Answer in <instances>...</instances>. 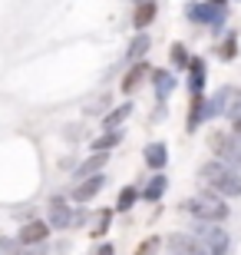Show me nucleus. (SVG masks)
<instances>
[{
	"instance_id": "1",
	"label": "nucleus",
	"mask_w": 241,
	"mask_h": 255,
	"mask_svg": "<svg viewBox=\"0 0 241 255\" xmlns=\"http://www.w3.org/2000/svg\"><path fill=\"white\" fill-rule=\"evenodd\" d=\"M198 179H202V186L208 192H215V196H222V199H238L241 196V172H235L232 166H225L218 159L205 162L202 169H198Z\"/></svg>"
},
{
	"instance_id": "2",
	"label": "nucleus",
	"mask_w": 241,
	"mask_h": 255,
	"mask_svg": "<svg viewBox=\"0 0 241 255\" xmlns=\"http://www.w3.org/2000/svg\"><path fill=\"white\" fill-rule=\"evenodd\" d=\"M182 212L195 219V222H225L228 219V202L215 192H202V196H192L182 202Z\"/></svg>"
},
{
	"instance_id": "3",
	"label": "nucleus",
	"mask_w": 241,
	"mask_h": 255,
	"mask_svg": "<svg viewBox=\"0 0 241 255\" xmlns=\"http://www.w3.org/2000/svg\"><path fill=\"white\" fill-rule=\"evenodd\" d=\"M192 236L198 239L212 255H228V252H232V236H228L218 222H195Z\"/></svg>"
},
{
	"instance_id": "4",
	"label": "nucleus",
	"mask_w": 241,
	"mask_h": 255,
	"mask_svg": "<svg viewBox=\"0 0 241 255\" xmlns=\"http://www.w3.org/2000/svg\"><path fill=\"white\" fill-rule=\"evenodd\" d=\"M208 146H212V152H215V159H218V162L232 166L235 172H241V142L235 139L232 132H212Z\"/></svg>"
},
{
	"instance_id": "5",
	"label": "nucleus",
	"mask_w": 241,
	"mask_h": 255,
	"mask_svg": "<svg viewBox=\"0 0 241 255\" xmlns=\"http://www.w3.org/2000/svg\"><path fill=\"white\" fill-rule=\"evenodd\" d=\"M47 222H50V229H70V226H73V206H70L63 196H50Z\"/></svg>"
},
{
	"instance_id": "6",
	"label": "nucleus",
	"mask_w": 241,
	"mask_h": 255,
	"mask_svg": "<svg viewBox=\"0 0 241 255\" xmlns=\"http://www.w3.org/2000/svg\"><path fill=\"white\" fill-rule=\"evenodd\" d=\"M185 17L192 20V23H212L215 30L225 23V10L215 7V3H188L185 7Z\"/></svg>"
},
{
	"instance_id": "7",
	"label": "nucleus",
	"mask_w": 241,
	"mask_h": 255,
	"mask_svg": "<svg viewBox=\"0 0 241 255\" xmlns=\"http://www.w3.org/2000/svg\"><path fill=\"white\" fill-rule=\"evenodd\" d=\"M47 239H50V222H43V219H30V222L20 226L17 242L20 246H47Z\"/></svg>"
},
{
	"instance_id": "8",
	"label": "nucleus",
	"mask_w": 241,
	"mask_h": 255,
	"mask_svg": "<svg viewBox=\"0 0 241 255\" xmlns=\"http://www.w3.org/2000/svg\"><path fill=\"white\" fill-rule=\"evenodd\" d=\"M168 249L178 252V255H212L192 232H172V236H168Z\"/></svg>"
},
{
	"instance_id": "9",
	"label": "nucleus",
	"mask_w": 241,
	"mask_h": 255,
	"mask_svg": "<svg viewBox=\"0 0 241 255\" xmlns=\"http://www.w3.org/2000/svg\"><path fill=\"white\" fill-rule=\"evenodd\" d=\"M102 186H106V176H102V172H96V176H89V179H80L76 189H73V202H80V206L93 202V199L102 192Z\"/></svg>"
},
{
	"instance_id": "10",
	"label": "nucleus",
	"mask_w": 241,
	"mask_h": 255,
	"mask_svg": "<svg viewBox=\"0 0 241 255\" xmlns=\"http://www.w3.org/2000/svg\"><path fill=\"white\" fill-rule=\"evenodd\" d=\"M218 100H222V116H228V120H241V90L238 86H225L222 93H218Z\"/></svg>"
},
{
	"instance_id": "11",
	"label": "nucleus",
	"mask_w": 241,
	"mask_h": 255,
	"mask_svg": "<svg viewBox=\"0 0 241 255\" xmlns=\"http://www.w3.org/2000/svg\"><path fill=\"white\" fill-rule=\"evenodd\" d=\"M149 76V63L146 60H139V63H132L129 70H126V76H122V83H119V90L122 93H136L139 90V83Z\"/></svg>"
},
{
	"instance_id": "12",
	"label": "nucleus",
	"mask_w": 241,
	"mask_h": 255,
	"mask_svg": "<svg viewBox=\"0 0 241 255\" xmlns=\"http://www.w3.org/2000/svg\"><path fill=\"white\" fill-rule=\"evenodd\" d=\"M142 159H146L149 169H165V162H168V149H165V142H149L146 149H142Z\"/></svg>"
},
{
	"instance_id": "13",
	"label": "nucleus",
	"mask_w": 241,
	"mask_h": 255,
	"mask_svg": "<svg viewBox=\"0 0 241 255\" xmlns=\"http://www.w3.org/2000/svg\"><path fill=\"white\" fill-rule=\"evenodd\" d=\"M188 90H192V96H205V60L192 57V63H188Z\"/></svg>"
},
{
	"instance_id": "14",
	"label": "nucleus",
	"mask_w": 241,
	"mask_h": 255,
	"mask_svg": "<svg viewBox=\"0 0 241 255\" xmlns=\"http://www.w3.org/2000/svg\"><path fill=\"white\" fill-rule=\"evenodd\" d=\"M159 7H156V0H142L139 7H136V13H132V27L136 30H146L152 20H156Z\"/></svg>"
},
{
	"instance_id": "15",
	"label": "nucleus",
	"mask_w": 241,
	"mask_h": 255,
	"mask_svg": "<svg viewBox=\"0 0 241 255\" xmlns=\"http://www.w3.org/2000/svg\"><path fill=\"white\" fill-rule=\"evenodd\" d=\"M152 86H156L159 100H168L172 90H175V76L168 73V70H152Z\"/></svg>"
},
{
	"instance_id": "16",
	"label": "nucleus",
	"mask_w": 241,
	"mask_h": 255,
	"mask_svg": "<svg viewBox=\"0 0 241 255\" xmlns=\"http://www.w3.org/2000/svg\"><path fill=\"white\" fill-rule=\"evenodd\" d=\"M165 189H168V179L162 176V172H156V176L149 179V186L139 192V199H146V202H159V199L165 196Z\"/></svg>"
},
{
	"instance_id": "17",
	"label": "nucleus",
	"mask_w": 241,
	"mask_h": 255,
	"mask_svg": "<svg viewBox=\"0 0 241 255\" xmlns=\"http://www.w3.org/2000/svg\"><path fill=\"white\" fill-rule=\"evenodd\" d=\"M149 47H152V37L139 33V37H136V40L129 43V50H126V63H129V66H132V63H139V60L149 53Z\"/></svg>"
},
{
	"instance_id": "18",
	"label": "nucleus",
	"mask_w": 241,
	"mask_h": 255,
	"mask_svg": "<svg viewBox=\"0 0 241 255\" xmlns=\"http://www.w3.org/2000/svg\"><path fill=\"white\" fill-rule=\"evenodd\" d=\"M202 123H205V96H192V106H188L185 129H188V132H195Z\"/></svg>"
},
{
	"instance_id": "19",
	"label": "nucleus",
	"mask_w": 241,
	"mask_h": 255,
	"mask_svg": "<svg viewBox=\"0 0 241 255\" xmlns=\"http://www.w3.org/2000/svg\"><path fill=\"white\" fill-rule=\"evenodd\" d=\"M102 166H106V152H93V156H89V159L76 169V179H89V176H96Z\"/></svg>"
},
{
	"instance_id": "20",
	"label": "nucleus",
	"mask_w": 241,
	"mask_h": 255,
	"mask_svg": "<svg viewBox=\"0 0 241 255\" xmlns=\"http://www.w3.org/2000/svg\"><path fill=\"white\" fill-rule=\"evenodd\" d=\"M129 116H132V103H122V106H116L109 116H102V126H106V129H119Z\"/></svg>"
},
{
	"instance_id": "21",
	"label": "nucleus",
	"mask_w": 241,
	"mask_h": 255,
	"mask_svg": "<svg viewBox=\"0 0 241 255\" xmlns=\"http://www.w3.org/2000/svg\"><path fill=\"white\" fill-rule=\"evenodd\" d=\"M119 139H122V132H119V129H106L99 139L89 142V146H93V152H109L112 146H119Z\"/></svg>"
},
{
	"instance_id": "22",
	"label": "nucleus",
	"mask_w": 241,
	"mask_h": 255,
	"mask_svg": "<svg viewBox=\"0 0 241 255\" xmlns=\"http://www.w3.org/2000/svg\"><path fill=\"white\" fill-rule=\"evenodd\" d=\"M136 199H139V189L126 186V189L119 192V199H116V209H119V212H129V209L136 206Z\"/></svg>"
},
{
	"instance_id": "23",
	"label": "nucleus",
	"mask_w": 241,
	"mask_h": 255,
	"mask_svg": "<svg viewBox=\"0 0 241 255\" xmlns=\"http://www.w3.org/2000/svg\"><path fill=\"white\" fill-rule=\"evenodd\" d=\"M172 63H175L178 70H188V63H192V57H188V50L182 47V43H172Z\"/></svg>"
},
{
	"instance_id": "24",
	"label": "nucleus",
	"mask_w": 241,
	"mask_h": 255,
	"mask_svg": "<svg viewBox=\"0 0 241 255\" xmlns=\"http://www.w3.org/2000/svg\"><path fill=\"white\" fill-rule=\"evenodd\" d=\"M0 252H3V255H20V242L3 236V239H0Z\"/></svg>"
},
{
	"instance_id": "25",
	"label": "nucleus",
	"mask_w": 241,
	"mask_h": 255,
	"mask_svg": "<svg viewBox=\"0 0 241 255\" xmlns=\"http://www.w3.org/2000/svg\"><path fill=\"white\" fill-rule=\"evenodd\" d=\"M109 219H112V212H109V209H102V212H99V222H96V229H93V236H102V232L109 229Z\"/></svg>"
},
{
	"instance_id": "26",
	"label": "nucleus",
	"mask_w": 241,
	"mask_h": 255,
	"mask_svg": "<svg viewBox=\"0 0 241 255\" xmlns=\"http://www.w3.org/2000/svg\"><path fill=\"white\" fill-rule=\"evenodd\" d=\"M235 50H238V40H235V37H228V40L222 43V50H218V53H222L225 60H232V57H235Z\"/></svg>"
},
{
	"instance_id": "27",
	"label": "nucleus",
	"mask_w": 241,
	"mask_h": 255,
	"mask_svg": "<svg viewBox=\"0 0 241 255\" xmlns=\"http://www.w3.org/2000/svg\"><path fill=\"white\" fill-rule=\"evenodd\" d=\"M156 249H159V239L152 236V239H146V242L139 246V252H136V255H156Z\"/></svg>"
},
{
	"instance_id": "28",
	"label": "nucleus",
	"mask_w": 241,
	"mask_h": 255,
	"mask_svg": "<svg viewBox=\"0 0 241 255\" xmlns=\"http://www.w3.org/2000/svg\"><path fill=\"white\" fill-rule=\"evenodd\" d=\"M96 255H116V249H112V246H109V242H102V246H99V249H96Z\"/></svg>"
},
{
	"instance_id": "29",
	"label": "nucleus",
	"mask_w": 241,
	"mask_h": 255,
	"mask_svg": "<svg viewBox=\"0 0 241 255\" xmlns=\"http://www.w3.org/2000/svg\"><path fill=\"white\" fill-rule=\"evenodd\" d=\"M232 136L241 142V120H235V123H232Z\"/></svg>"
},
{
	"instance_id": "30",
	"label": "nucleus",
	"mask_w": 241,
	"mask_h": 255,
	"mask_svg": "<svg viewBox=\"0 0 241 255\" xmlns=\"http://www.w3.org/2000/svg\"><path fill=\"white\" fill-rule=\"evenodd\" d=\"M212 3H215V7H222V3H225V0H212Z\"/></svg>"
},
{
	"instance_id": "31",
	"label": "nucleus",
	"mask_w": 241,
	"mask_h": 255,
	"mask_svg": "<svg viewBox=\"0 0 241 255\" xmlns=\"http://www.w3.org/2000/svg\"><path fill=\"white\" fill-rule=\"evenodd\" d=\"M168 255H178V252H168Z\"/></svg>"
},
{
	"instance_id": "32",
	"label": "nucleus",
	"mask_w": 241,
	"mask_h": 255,
	"mask_svg": "<svg viewBox=\"0 0 241 255\" xmlns=\"http://www.w3.org/2000/svg\"><path fill=\"white\" fill-rule=\"evenodd\" d=\"M136 3H142V0H136Z\"/></svg>"
}]
</instances>
